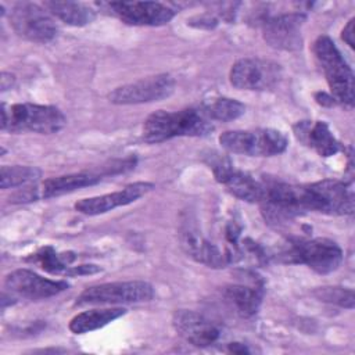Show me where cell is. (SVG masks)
<instances>
[{
	"label": "cell",
	"instance_id": "10",
	"mask_svg": "<svg viewBox=\"0 0 355 355\" xmlns=\"http://www.w3.org/2000/svg\"><path fill=\"white\" fill-rule=\"evenodd\" d=\"M173 90L175 79L168 73H161L119 86L108 94V100L118 105L153 103L169 97Z\"/></svg>",
	"mask_w": 355,
	"mask_h": 355
},
{
	"label": "cell",
	"instance_id": "16",
	"mask_svg": "<svg viewBox=\"0 0 355 355\" xmlns=\"http://www.w3.org/2000/svg\"><path fill=\"white\" fill-rule=\"evenodd\" d=\"M172 324L178 334L196 347H208L216 343L220 336L215 323L194 311H176Z\"/></svg>",
	"mask_w": 355,
	"mask_h": 355
},
{
	"label": "cell",
	"instance_id": "21",
	"mask_svg": "<svg viewBox=\"0 0 355 355\" xmlns=\"http://www.w3.org/2000/svg\"><path fill=\"white\" fill-rule=\"evenodd\" d=\"M126 313V309L116 308H103V309H90L78 313L69 322V330L75 334H83L93 330H97L112 320L121 318Z\"/></svg>",
	"mask_w": 355,
	"mask_h": 355
},
{
	"label": "cell",
	"instance_id": "27",
	"mask_svg": "<svg viewBox=\"0 0 355 355\" xmlns=\"http://www.w3.org/2000/svg\"><path fill=\"white\" fill-rule=\"evenodd\" d=\"M100 266L97 265H79V266H69L65 272L67 276H83L100 272Z\"/></svg>",
	"mask_w": 355,
	"mask_h": 355
},
{
	"label": "cell",
	"instance_id": "11",
	"mask_svg": "<svg viewBox=\"0 0 355 355\" xmlns=\"http://www.w3.org/2000/svg\"><path fill=\"white\" fill-rule=\"evenodd\" d=\"M128 25L159 26L168 24L175 10L158 1H111L98 4Z\"/></svg>",
	"mask_w": 355,
	"mask_h": 355
},
{
	"label": "cell",
	"instance_id": "30",
	"mask_svg": "<svg viewBox=\"0 0 355 355\" xmlns=\"http://www.w3.org/2000/svg\"><path fill=\"white\" fill-rule=\"evenodd\" d=\"M229 351L236 352V354H244V352H248V349L245 348V345H243V344H240V343H233V344H230Z\"/></svg>",
	"mask_w": 355,
	"mask_h": 355
},
{
	"label": "cell",
	"instance_id": "29",
	"mask_svg": "<svg viewBox=\"0 0 355 355\" xmlns=\"http://www.w3.org/2000/svg\"><path fill=\"white\" fill-rule=\"evenodd\" d=\"M315 97H316V101H318L319 104H322V105H333V104L336 103L331 96H329V94H326V93H323V92L316 93Z\"/></svg>",
	"mask_w": 355,
	"mask_h": 355
},
{
	"label": "cell",
	"instance_id": "14",
	"mask_svg": "<svg viewBox=\"0 0 355 355\" xmlns=\"http://www.w3.org/2000/svg\"><path fill=\"white\" fill-rule=\"evenodd\" d=\"M4 286L11 293L29 300L49 298L68 288V283L64 280H50L28 269H17L8 273Z\"/></svg>",
	"mask_w": 355,
	"mask_h": 355
},
{
	"label": "cell",
	"instance_id": "1",
	"mask_svg": "<svg viewBox=\"0 0 355 355\" xmlns=\"http://www.w3.org/2000/svg\"><path fill=\"white\" fill-rule=\"evenodd\" d=\"M214 129L211 119L198 108L180 111H155L143 125V139L147 143H161L179 136H205Z\"/></svg>",
	"mask_w": 355,
	"mask_h": 355
},
{
	"label": "cell",
	"instance_id": "18",
	"mask_svg": "<svg viewBox=\"0 0 355 355\" xmlns=\"http://www.w3.org/2000/svg\"><path fill=\"white\" fill-rule=\"evenodd\" d=\"M294 133L300 141L313 148L320 157L334 155L340 150V143L323 121L297 122L294 125Z\"/></svg>",
	"mask_w": 355,
	"mask_h": 355
},
{
	"label": "cell",
	"instance_id": "22",
	"mask_svg": "<svg viewBox=\"0 0 355 355\" xmlns=\"http://www.w3.org/2000/svg\"><path fill=\"white\" fill-rule=\"evenodd\" d=\"M43 6L60 21L72 26H85L96 18V11L79 1H44Z\"/></svg>",
	"mask_w": 355,
	"mask_h": 355
},
{
	"label": "cell",
	"instance_id": "25",
	"mask_svg": "<svg viewBox=\"0 0 355 355\" xmlns=\"http://www.w3.org/2000/svg\"><path fill=\"white\" fill-rule=\"evenodd\" d=\"M75 259L73 254H57L51 247H43L39 250L33 257L32 261L37 262L42 269H44L49 273H64L69 268L68 265Z\"/></svg>",
	"mask_w": 355,
	"mask_h": 355
},
{
	"label": "cell",
	"instance_id": "7",
	"mask_svg": "<svg viewBox=\"0 0 355 355\" xmlns=\"http://www.w3.org/2000/svg\"><path fill=\"white\" fill-rule=\"evenodd\" d=\"M154 297V288L143 280L103 283L85 288L76 298L78 305L97 304H135L150 301Z\"/></svg>",
	"mask_w": 355,
	"mask_h": 355
},
{
	"label": "cell",
	"instance_id": "3",
	"mask_svg": "<svg viewBox=\"0 0 355 355\" xmlns=\"http://www.w3.org/2000/svg\"><path fill=\"white\" fill-rule=\"evenodd\" d=\"M313 53L323 69L331 97L347 107L354 104V73L329 36H319L313 43Z\"/></svg>",
	"mask_w": 355,
	"mask_h": 355
},
{
	"label": "cell",
	"instance_id": "26",
	"mask_svg": "<svg viewBox=\"0 0 355 355\" xmlns=\"http://www.w3.org/2000/svg\"><path fill=\"white\" fill-rule=\"evenodd\" d=\"M315 297L320 301L334 304L343 308H354V291L345 287H320L313 291Z\"/></svg>",
	"mask_w": 355,
	"mask_h": 355
},
{
	"label": "cell",
	"instance_id": "8",
	"mask_svg": "<svg viewBox=\"0 0 355 355\" xmlns=\"http://www.w3.org/2000/svg\"><path fill=\"white\" fill-rule=\"evenodd\" d=\"M208 164L215 179L222 183L234 197L247 202H261L265 198L266 183L243 171L234 169L226 157L214 153L209 157Z\"/></svg>",
	"mask_w": 355,
	"mask_h": 355
},
{
	"label": "cell",
	"instance_id": "13",
	"mask_svg": "<svg viewBox=\"0 0 355 355\" xmlns=\"http://www.w3.org/2000/svg\"><path fill=\"white\" fill-rule=\"evenodd\" d=\"M305 15L300 12L279 14L262 21V36L273 49L295 51L302 47L301 29Z\"/></svg>",
	"mask_w": 355,
	"mask_h": 355
},
{
	"label": "cell",
	"instance_id": "6",
	"mask_svg": "<svg viewBox=\"0 0 355 355\" xmlns=\"http://www.w3.org/2000/svg\"><path fill=\"white\" fill-rule=\"evenodd\" d=\"M288 262L304 263L319 275H327L338 269L343 262L340 245L324 237L295 239L284 252Z\"/></svg>",
	"mask_w": 355,
	"mask_h": 355
},
{
	"label": "cell",
	"instance_id": "15",
	"mask_svg": "<svg viewBox=\"0 0 355 355\" xmlns=\"http://www.w3.org/2000/svg\"><path fill=\"white\" fill-rule=\"evenodd\" d=\"M154 189L153 183L148 182H136L125 186L122 190L79 200L75 204V209L85 215H100L108 211H112L118 207H123L137 201L140 197L147 194Z\"/></svg>",
	"mask_w": 355,
	"mask_h": 355
},
{
	"label": "cell",
	"instance_id": "20",
	"mask_svg": "<svg viewBox=\"0 0 355 355\" xmlns=\"http://www.w3.org/2000/svg\"><path fill=\"white\" fill-rule=\"evenodd\" d=\"M100 180H101V175L90 173V172H80V173H71V175L50 178L43 182L40 196L43 198L58 197L67 193H72L82 187L93 186Z\"/></svg>",
	"mask_w": 355,
	"mask_h": 355
},
{
	"label": "cell",
	"instance_id": "4",
	"mask_svg": "<svg viewBox=\"0 0 355 355\" xmlns=\"http://www.w3.org/2000/svg\"><path fill=\"white\" fill-rule=\"evenodd\" d=\"M304 211H318L327 215H351L354 212L352 189L336 179H323L301 186Z\"/></svg>",
	"mask_w": 355,
	"mask_h": 355
},
{
	"label": "cell",
	"instance_id": "23",
	"mask_svg": "<svg viewBox=\"0 0 355 355\" xmlns=\"http://www.w3.org/2000/svg\"><path fill=\"white\" fill-rule=\"evenodd\" d=\"M202 111L211 121L229 122L240 118L245 112V105L234 98H214L202 107Z\"/></svg>",
	"mask_w": 355,
	"mask_h": 355
},
{
	"label": "cell",
	"instance_id": "9",
	"mask_svg": "<svg viewBox=\"0 0 355 355\" xmlns=\"http://www.w3.org/2000/svg\"><path fill=\"white\" fill-rule=\"evenodd\" d=\"M10 22L18 36L31 42L47 43L57 35V25L53 18L35 3H17L11 8Z\"/></svg>",
	"mask_w": 355,
	"mask_h": 355
},
{
	"label": "cell",
	"instance_id": "19",
	"mask_svg": "<svg viewBox=\"0 0 355 355\" xmlns=\"http://www.w3.org/2000/svg\"><path fill=\"white\" fill-rule=\"evenodd\" d=\"M223 295L226 301L236 309L243 318L254 316L262 301V286L261 284H230L225 287Z\"/></svg>",
	"mask_w": 355,
	"mask_h": 355
},
{
	"label": "cell",
	"instance_id": "24",
	"mask_svg": "<svg viewBox=\"0 0 355 355\" xmlns=\"http://www.w3.org/2000/svg\"><path fill=\"white\" fill-rule=\"evenodd\" d=\"M40 175L42 172L36 166L4 165L0 169V186L1 189H8V187H18L21 184L33 183L40 178Z\"/></svg>",
	"mask_w": 355,
	"mask_h": 355
},
{
	"label": "cell",
	"instance_id": "17",
	"mask_svg": "<svg viewBox=\"0 0 355 355\" xmlns=\"http://www.w3.org/2000/svg\"><path fill=\"white\" fill-rule=\"evenodd\" d=\"M180 243L189 257L209 268H225L229 262L226 254L222 252L209 240H207L193 226L186 225L180 230Z\"/></svg>",
	"mask_w": 355,
	"mask_h": 355
},
{
	"label": "cell",
	"instance_id": "12",
	"mask_svg": "<svg viewBox=\"0 0 355 355\" xmlns=\"http://www.w3.org/2000/svg\"><path fill=\"white\" fill-rule=\"evenodd\" d=\"M282 76L280 65L262 58H241L230 69V83L241 90H266Z\"/></svg>",
	"mask_w": 355,
	"mask_h": 355
},
{
	"label": "cell",
	"instance_id": "2",
	"mask_svg": "<svg viewBox=\"0 0 355 355\" xmlns=\"http://www.w3.org/2000/svg\"><path fill=\"white\" fill-rule=\"evenodd\" d=\"M65 123V115L53 105L22 103L7 107L1 104V130L50 135L61 130Z\"/></svg>",
	"mask_w": 355,
	"mask_h": 355
},
{
	"label": "cell",
	"instance_id": "5",
	"mask_svg": "<svg viewBox=\"0 0 355 355\" xmlns=\"http://www.w3.org/2000/svg\"><path fill=\"white\" fill-rule=\"evenodd\" d=\"M220 146L233 154L272 157L287 148L286 136L276 129L227 130L219 136Z\"/></svg>",
	"mask_w": 355,
	"mask_h": 355
},
{
	"label": "cell",
	"instance_id": "28",
	"mask_svg": "<svg viewBox=\"0 0 355 355\" xmlns=\"http://www.w3.org/2000/svg\"><path fill=\"white\" fill-rule=\"evenodd\" d=\"M355 18H351L349 21H348V24L345 25V28L343 29V35H341V37H343V40L349 46V47H355V39H354V32H355Z\"/></svg>",
	"mask_w": 355,
	"mask_h": 355
}]
</instances>
